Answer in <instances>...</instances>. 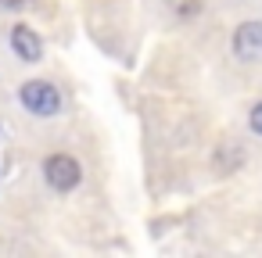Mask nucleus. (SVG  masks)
<instances>
[{"mask_svg": "<svg viewBox=\"0 0 262 258\" xmlns=\"http://www.w3.org/2000/svg\"><path fill=\"white\" fill-rule=\"evenodd\" d=\"M18 101H22L26 111L36 115V119H54V115L61 111V93H58V86L47 83V79H29V83H22Z\"/></svg>", "mask_w": 262, "mask_h": 258, "instance_id": "obj_1", "label": "nucleus"}, {"mask_svg": "<svg viewBox=\"0 0 262 258\" xmlns=\"http://www.w3.org/2000/svg\"><path fill=\"white\" fill-rule=\"evenodd\" d=\"M248 122H251V129H255V133L262 136V101H258V104L251 108V115H248Z\"/></svg>", "mask_w": 262, "mask_h": 258, "instance_id": "obj_7", "label": "nucleus"}, {"mask_svg": "<svg viewBox=\"0 0 262 258\" xmlns=\"http://www.w3.org/2000/svg\"><path fill=\"white\" fill-rule=\"evenodd\" d=\"M0 8H26V0H0Z\"/></svg>", "mask_w": 262, "mask_h": 258, "instance_id": "obj_8", "label": "nucleus"}, {"mask_svg": "<svg viewBox=\"0 0 262 258\" xmlns=\"http://www.w3.org/2000/svg\"><path fill=\"white\" fill-rule=\"evenodd\" d=\"M43 179H47L58 194H69V190L79 186L83 169H79V161H76L72 154H51V158L43 161Z\"/></svg>", "mask_w": 262, "mask_h": 258, "instance_id": "obj_2", "label": "nucleus"}, {"mask_svg": "<svg viewBox=\"0 0 262 258\" xmlns=\"http://www.w3.org/2000/svg\"><path fill=\"white\" fill-rule=\"evenodd\" d=\"M244 158H248V154H244V147H241L237 140H230V136H226V140H219V144H215V151H212V169H215L219 176H233V172L244 165Z\"/></svg>", "mask_w": 262, "mask_h": 258, "instance_id": "obj_4", "label": "nucleus"}, {"mask_svg": "<svg viewBox=\"0 0 262 258\" xmlns=\"http://www.w3.org/2000/svg\"><path fill=\"white\" fill-rule=\"evenodd\" d=\"M169 4V11L176 15V18H183V22H190V18H198L201 11H205V0H165Z\"/></svg>", "mask_w": 262, "mask_h": 258, "instance_id": "obj_6", "label": "nucleus"}, {"mask_svg": "<svg viewBox=\"0 0 262 258\" xmlns=\"http://www.w3.org/2000/svg\"><path fill=\"white\" fill-rule=\"evenodd\" d=\"M11 51H15L22 61L36 65V61L43 58V40H40L29 26H15V29H11Z\"/></svg>", "mask_w": 262, "mask_h": 258, "instance_id": "obj_5", "label": "nucleus"}, {"mask_svg": "<svg viewBox=\"0 0 262 258\" xmlns=\"http://www.w3.org/2000/svg\"><path fill=\"white\" fill-rule=\"evenodd\" d=\"M230 47L241 61H258L262 58V22H241L233 29Z\"/></svg>", "mask_w": 262, "mask_h": 258, "instance_id": "obj_3", "label": "nucleus"}]
</instances>
